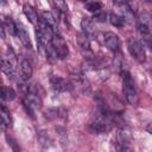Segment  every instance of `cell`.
Segmentation results:
<instances>
[{
	"label": "cell",
	"instance_id": "23",
	"mask_svg": "<svg viewBox=\"0 0 152 152\" xmlns=\"http://www.w3.org/2000/svg\"><path fill=\"white\" fill-rule=\"evenodd\" d=\"M106 17H107V14L104 12H97L96 15L94 17V19L97 20V21H104L106 20Z\"/></svg>",
	"mask_w": 152,
	"mask_h": 152
},
{
	"label": "cell",
	"instance_id": "13",
	"mask_svg": "<svg viewBox=\"0 0 152 152\" xmlns=\"http://www.w3.org/2000/svg\"><path fill=\"white\" fill-rule=\"evenodd\" d=\"M39 21H42V23L46 24L48 26H50L53 31L56 30L57 24H58V23H57V20L53 18V15H52V13H51V12H43V13H42V15H40Z\"/></svg>",
	"mask_w": 152,
	"mask_h": 152
},
{
	"label": "cell",
	"instance_id": "24",
	"mask_svg": "<svg viewBox=\"0 0 152 152\" xmlns=\"http://www.w3.org/2000/svg\"><path fill=\"white\" fill-rule=\"evenodd\" d=\"M0 36H1V38H5V27L1 21H0Z\"/></svg>",
	"mask_w": 152,
	"mask_h": 152
},
{
	"label": "cell",
	"instance_id": "11",
	"mask_svg": "<svg viewBox=\"0 0 152 152\" xmlns=\"http://www.w3.org/2000/svg\"><path fill=\"white\" fill-rule=\"evenodd\" d=\"M23 11H24V14H25V17L28 19L30 23H32V24H34V25L38 24V14H37L36 10H34L31 5H28V4H24V6H23Z\"/></svg>",
	"mask_w": 152,
	"mask_h": 152
},
{
	"label": "cell",
	"instance_id": "22",
	"mask_svg": "<svg viewBox=\"0 0 152 152\" xmlns=\"http://www.w3.org/2000/svg\"><path fill=\"white\" fill-rule=\"evenodd\" d=\"M53 6H55V8L58 10L61 13H62V12H66V10H68V5H66L65 2H63V1L53 2Z\"/></svg>",
	"mask_w": 152,
	"mask_h": 152
},
{
	"label": "cell",
	"instance_id": "10",
	"mask_svg": "<svg viewBox=\"0 0 152 152\" xmlns=\"http://www.w3.org/2000/svg\"><path fill=\"white\" fill-rule=\"evenodd\" d=\"M17 25V36L19 38V40L21 42V44L26 48V49H32V43H31V39H30V36L27 33V31L25 30V27L20 24H15Z\"/></svg>",
	"mask_w": 152,
	"mask_h": 152
},
{
	"label": "cell",
	"instance_id": "25",
	"mask_svg": "<svg viewBox=\"0 0 152 152\" xmlns=\"http://www.w3.org/2000/svg\"><path fill=\"white\" fill-rule=\"evenodd\" d=\"M2 86V81H1V77H0V87Z\"/></svg>",
	"mask_w": 152,
	"mask_h": 152
},
{
	"label": "cell",
	"instance_id": "15",
	"mask_svg": "<svg viewBox=\"0 0 152 152\" xmlns=\"http://www.w3.org/2000/svg\"><path fill=\"white\" fill-rule=\"evenodd\" d=\"M0 99H2L5 101H12L15 99V91L11 87L1 86L0 87Z\"/></svg>",
	"mask_w": 152,
	"mask_h": 152
},
{
	"label": "cell",
	"instance_id": "2",
	"mask_svg": "<svg viewBox=\"0 0 152 152\" xmlns=\"http://www.w3.org/2000/svg\"><path fill=\"white\" fill-rule=\"evenodd\" d=\"M127 48H128V51H129L131 56L135 61H138L139 63H144L146 61V52H145L144 45L137 38H133V37L128 38Z\"/></svg>",
	"mask_w": 152,
	"mask_h": 152
},
{
	"label": "cell",
	"instance_id": "5",
	"mask_svg": "<svg viewBox=\"0 0 152 152\" xmlns=\"http://www.w3.org/2000/svg\"><path fill=\"white\" fill-rule=\"evenodd\" d=\"M51 45H52V48H53V50H55V52H56L57 58L64 59V58L68 56V53H69L68 45H66L65 40H64L59 34H57V33L53 34L52 40H51Z\"/></svg>",
	"mask_w": 152,
	"mask_h": 152
},
{
	"label": "cell",
	"instance_id": "20",
	"mask_svg": "<svg viewBox=\"0 0 152 152\" xmlns=\"http://www.w3.org/2000/svg\"><path fill=\"white\" fill-rule=\"evenodd\" d=\"M6 140H7V144H8V146H11V148L13 150V152H21V150H20V147H19V145L17 144V140L13 138V137H11V135H6Z\"/></svg>",
	"mask_w": 152,
	"mask_h": 152
},
{
	"label": "cell",
	"instance_id": "17",
	"mask_svg": "<svg viewBox=\"0 0 152 152\" xmlns=\"http://www.w3.org/2000/svg\"><path fill=\"white\" fill-rule=\"evenodd\" d=\"M2 25H4L6 31H8L13 36H17V25H15V23L11 18H8V17L5 18V20L2 21Z\"/></svg>",
	"mask_w": 152,
	"mask_h": 152
},
{
	"label": "cell",
	"instance_id": "8",
	"mask_svg": "<svg viewBox=\"0 0 152 152\" xmlns=\"http://www.w3.org/2000/svg\"><path fill=\"white\" fill-rule=\"evenodd\" d=\"M119 5V10L121 12V18L124 20V23H127V24H133V21L135 20V15H134V12L132 10V7L127 4V2H120L118 4Z\"/></svg>",
	"mask_w": 152,
	"mask_h": 152
},
{
	"label": "cell",
	"instance_id": "18",
	"mask_svg": "<svg viewBox=\"0 0 152 152\" xmlns=\"http://www.w3.org/2000/svg\"><path fill=\"white\" fill-rule=\"evenodd\" d=\"M108 19H109V23L113 26H115V27H122L124 24H125L124 20H122V18L119 14H116V13H110L108 15Z\"/></svg>",
	"mask_w": 152,
	"mask_h": 152
},
{
	"label": "cell",
	"instance_id": "4",
	"mask_svg": "<svg viewBox=\"0 0 152 152\" xmlns=\"http://www.w3.org/2000/svg\"><path fill=\"white\" fill-rule=\"evenodd\" d=\"M137 26H138V32L142 37V39L147 43H150L151 38V19L147 13H142L138 20H137Z\"/></svg>",
	"mask_w": 152,
	"mask_h": 152
},
{
	"label": "cell",
	"instance_id": "12",
	"mask_svg": "<svg viewBox=\"0 0 152 152\" xmlns=\"http://www.w3.org/2000/svg\"><path fill=\"white\" fill-rule=\"evenodd\" d=\"M0 69L2 70V72L8 77V78H14V66L7 61V59H4V58H0Z\"/></svg>",
	"mask_w": 152,
	"mask_h": 152
},
{
	"label": "cell",
	"instance_id": "21",
	"mask_svg": "<svg viewBox=\"0 0 152 152\" xmlns=\"http://www.w3.org/2000/svg\"><path fill=\"white\" fill-rule=\"evenodd\" d=\"M7 56H8V62L14 66V64L17 63V58H15V55H14V52H13V50L11 49V46H8L7 48Z\"/></svg>",
	"mask_w": 152,
	"mask_h": 152
},
{
	"label": "cell",
	"instance_id": "6",
	"mask_svg": "<svg viewBox=\"0 0 152 152\" xmlns=\"http://www.w3.org/2000/svg\"><path fill=\"white\" fill-rule=\"evenodd\" d=\"M50 82H51V86L55 89V91H58V93H64V91H69L72 89L71 83L69 81H66L65 78L58 77V76L51 77Z\"/></svg>",
	"mask_w": 152,
	"mask_h": 152
},
{
	"label": "cell",
	"instance_id": "1",
	"mask_svg": "<svg viewBox=\"0 0 152 152\" xmlns=\"http://www.w3.org/2000/svg\"><path fill=\"white\" fill-rule=\"evenodd\" d=\"M122 91L126 101L129 104H134L137 102V90L133 82V78L128 70L122 71Z\"/></svg>",
	"mask_w": 152,
	"mask_h": 152
},
{
	"label": "cell",
	"instance_id": "9",
	"mask_svg": "<svg viewBox=\"0 0 152 152\" xmlns=\"http://www.w3.org/2000/svg\"><path fill=\"white\" fill-rule=\"evenodd\" d=\"M33 74V69H32V64L28 59L26 58H23L19 63V75H20V78L23 81H28L31 78Z\"/></svg>",
	"mask_w": 152,
	"mask_h": 152
},
{
	"label": "cell",
	"instance_id": "19",
	"mask_svg": "<svg viewBox=\"0 0 152 152\" xmlns=\"http://www.w3.org/2000/svg\"><path fill=\"white\" fill-rule=\"evenodd\" d=\"M86 8H87L89 12L97 13V12H100V10H101V2H97V1L87 2V4H86Z\"/></svg>",
	"mask_w": 152,
	"mask_h": 152
},
{
	"label": "cell",
	"instance_id": "16",
	"mask_svg": "<svg viewBox=\"0 0 152 152\" xmlns=\"http://www.w3.org/2000/svg\"><path fill=\"white\" fill-rule=\"evenodd\" d=\"M0 119L5 124L6 127H11L12 126V116H11V113L8 112V109L6 107H4L1 104H0Z\"/></svg>",
	"mask_w": 152,
	"mask_h": 152
},
{
	"label": "cell",
	"instance_id": "7",
	"mask_svg": "<svg viewBox=\"0 0 152 152\" xmlns=\"http://www.w3.org/2000/svg\"><path fill=\"white\" fill-rule=\"evenodd\" d=\"M102 42L103 44L110 50V51H118L119 50V45H120V42H119V38L115 33L113 32H104L102 33Z\"/></svg>",
	"mask_w": 152,
	"mask_h": 152
},
{
	"label": "cell",
	"instance_id": "14",
	"mask_svg": "<svg viewBox=\"0 0 152 152\" xmlns=\"http://www.w3.org/2000/svg\"><path fill=\"white\" fill-rule=\"evenodd\" d=\"M81 27H82V32L89 38L90 36L94 34V24H93V20L90 18H83L82 21H81Z\"/></svg>",
	"mask_w": 152,
	"mask_h": 152
},
{
	"label": "cell",
	"instance_id": "3",
	"mask_svg": "<svg viewBox=\"0 0 152 152\" xmlns=\"http://www.w3.org/2000/svg\"><path fill=\"white\" fill-rule=\"evenodd\" d=\"M89 128L95 133H104L109 131L110 122L107 118V114L102 112V113H99L96 116H94V119L89 124Z\"/></svg>",
	"mask_w": 152,
	"mask_h": 152
}]
</instances>
